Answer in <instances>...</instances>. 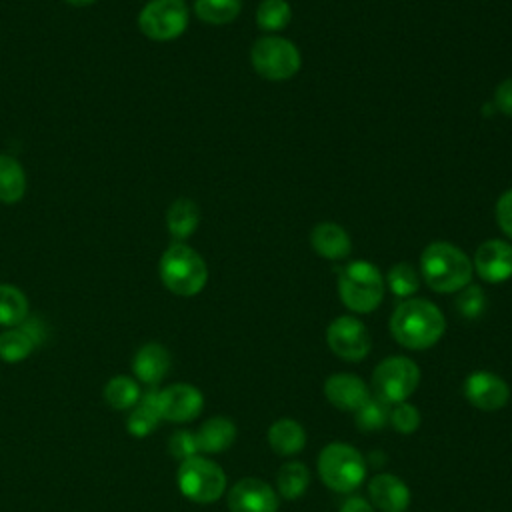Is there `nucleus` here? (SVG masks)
<instances>
[{"label":"nucleus","instance_id":"nucleus-21","mask_svg":"<svg viewBox=\"0 0 512 512\" xmlns=\"http://www.w3.org/2000/svg\"><path fill=\"white\" fill-rule=\"evenodd\" d=\"M160 420H162V414H160V406H158V390H148L140 396L138 404L130 412V416L126 420V428L132 436L144 438L156 430Z\"/></svg>","mask_w":512,"mask_h":512},{"label":"nucleus","instance_id":"nucleus-11","mask_svg":"<svg viewBox=\"0 0 512 512\" xmlns=\"http://www.w3.org/2000/svg\"><path fill=\"white\" fill-rule=\"evenodd\" d=\"M158 406L164 420L188 422L202 412L204 396L192 384L178 382L158 390Z\"/></svg>","mask_w":512,"mask_h":512},{"label":"nucleus","instance_id":"nucleus-4","mask_svg":"<svg viewBox=\"0 0 512 512\" xmlns=\"http://www.w3.org/2000/svg\"><path fill=\"white\" fill-rule=\"evenodd\" d=\"M338 294L346 308L368 314L384 298V278L372 262L354 260L338 276Z\"/></svg>","mask_w":512,"mask_h":512},{"label":"nucleus","instance_id":"nucleus-30","mask_svg":"<svg viewBox=\"0 0 512 512\" xmlns=\"http://www.w3.org/2000/svg\"><path fill=\"white\" fill-rule=\"evenodd\" d=\"M34 350L32 338L18 326L0 334V358L4 362H20Z\"/></svg>","mask_w":512,"mask_h":512},{"label":"nucleus","instance_id":"nucleus-29","mask_svg":"<svg viewBox=\"0 0 512 512\" xmlns=\"http://www.w3.org/2000/svg\"><path fill=\"white\" fill-rule=\"evenodd\" d=\"M390 420V404H386L384 400L370 396L356 412H354V422L360 430L364 432H372V430H380L386 426V422Z\"/></svg>","mask_w":512,"mask_h":512},{"label":"nucleus","instance_id":"nucleus-7","mask_svg":"<svg viewBox=\"0 0 512 512\" xmlns=\"http://www.w3.org/2000/svg\"><path fill=\"white\" fill-rule=\"evenodd\" d=\"M420 368L414 360L406 356L384 358L372 372V390L374 396L386 404L406 402L408 396L418 388Z\"/></svg>","mask_w":512,"mask_h":512},{"label":"nucleus","instance_id":"nucleus-18","mask_svg":"<svg viewBox=\"0 0 512 512\" xmlns=\"http://www.w3.org/2000/svg\"><path fill=\"white\" fill-rule=\"evenodd\" d=\"M310 244L314 248L316 254L330 258V260H338L350 254L352 242L348 232L334 224V222H320L312 228L310 232Z\"/></svg>","mask_w":512,"mask_h":512},{"label":"nucleus","instance_id":"nucleus-15","mask_svg":"<svg viewBox=\"0 0 512 512\" xmlns=\"http://www.w3.org/2000/svg\"><path fill=\"white\" fill-rule=\"evenodd\" d=\"M324 396L332 406L356 412L370 398V390L360 376L340 372L326 378Z\"/></svg>","mask_w":512,"mask_h":512},{"label":"nucleus","instance_id":"nucleus-25","mask_svg":"<svg viewBox=\"0 0 512 512\" xmlns=\"http://www.w3.org/2000/svg\"><path fill=\"white\" fill-rule=\"evenodd\" d=\"M28 316V300L22 290L10 284H0V324L20 326Z\"/></svg>","mask_w":512,"mask_h":512},{"label":"nucleus","instance_id":"nucleus-38","mask_svg":"<svg viewBox=\"0 0 512 512\" xmlns=\"http://www.w3.org/2000/svg\"><path fill=\"white\" fill-rule=\"evenodd\" d=\"M66 2L72 4V6H88V4H92L96 0H66Z\"/></svg>","mask_w":512,"mask_h":512},{"label":"nucleus","instance_id":"nucleus-22","mask_svg":"<svg viewBox=\"0 0 512 512\" xmlns=\"http://www.w3.org/2000/svg\"><path fill=\"white\" fill-rule=\"evenodd\" d=\"M198 222H200V210H198L196 202H192L190 198L174 200L166 212L168 232L176 240L190 238L194 234V230L198 228Z\"/></svg>","mask_w":512,"mask_h":512},{"label":"nucleus","instance_id":"nucleus-2","mask_svg":"<svg viewBox=\"0 0 512 512\" xmlns=\"http://www.w3.org/2000/svg\"><path fill=\"white\" fill-rule=\"evenodd\" d=\"M420 270L424 282L434 292H458L472 278L470 258L450 242H432L420 256Z\"/></svg>","mask_w":512,"mask_h":512},{"label":"nucleus","instance_id":"nucleus-23","mask_svg":"<svg viewBox=\"0 0 512 512\" xmlns=\"http://www.w3.org/2000/svg\"><path fill=\"white\" fill-rule=\"evenodd\" d=\"M24 192L26 176L22 164L10 154H0V202L14 204L22 200Z\"/></svg>","mask_w":512,"mask_h":512},{"label":"nucleus","instance_id":"nucleus-26","mask_svg":"<svg viewBox=\"0 0 512 512\" xmlns=\"http://www.w3.org/2000/svg\"><path fill=\"white\" fill-rule=\"evenodd\" d=\"M242 10L240 0H194L196 16L206 24H228Z\"/></svg>","mask_w":512,"mask_h":512},{"label":"nucleus","instance_id":"nucleus-33","mask_svg":"<svg viewBox=\"0 0 512 512\" xmlns=\"http://www.w3.org/2000/svg\"><path fill=\"white\" fill-rule=\"evenodd\" d=\"M460 294L456 296V308L460 310L462 316L466 318H478L486 306V298L480 286L476 284H466Z\"/></svg>","mask_w":512,"mask_h":512},{"label":"nucleus","instance_id":"nucleus-19","mask_svg":"<svg viewBox=\"0 0 512 512\" xmlns=\"http://www.w3.org/2000/svg\"><path fill=\"white\" fill-rule=\"evenodd\" d=\"M196 440H198L200 452H206V454L224 452L236 440V426L226 416H212L200 426V430L196 432Z\"/></svg>","mask_w":512,"mask_h":512},{"label":"nucleus","instance_id":"nucleus-35","mask_svg":"<svg viewBox=\"0 0 512 512\" xmlns=\"http://www.w3.org/2000/svg\"><path fill=\"white\" fill-rule=\"evenodd\" d=\"M496 220L500 230L512 238V188L506 190L496 202Z\"/></svg>","mask_w":512,"mask_h":512},{"label":"nucleus","instance_id":"nucleus-12","mask_svg":"<svg viewBox=\"0 0 512 512\" xmlns=\"http://www.w3.org/2000/svg\"><path fill=\"white\" fill-rule=\"evenodd\" d=\"M464 396L472 406L492 412V410H500L508 404L510 388H508L506 380H502L500 376L486 372V370H478V372H472L466 376Z\"/></svg>","mask_w":512,"mask_h":512},{"label":"nucleus","instance_id":"nucleus-31","mask_svg":"<svg viewBox=\"0 0 512 512\" xmlns=\"http://www.w3.org/2000/svg\"><path fill=\"white\" fill-rule=\"evenodd\" d=\"M386 282H388V288L392 290V294H396L398 298H408V296L416 294L420 288V276L414 270V266L408 262L394 264L388 270Z\"/></svg>","mask_w":512,"mask_h":512},{"label":"nucleus","instance_id":"nucleus-6","mask_svg":"<svg viewBox=\"0 0 512 512\" xmlns=\"http://www.w3.org/2000/svg\"><path fill=\"white\" fill-rule=\"evenodd\" d=\"M176 480H178L180 492L188 500L198 504L216 502L226 490L224 470L216 462L204 456H192L184 460L178 466Z\"/></svg>","mask_w":512,"mask_h":512},{"label":"nucleus","instance_id":"nucleus-13","mask_svg":"<svg viewBox=\"0 0 512 512\" xmlns=\"http://www.w3.org/2000/svg\"><path fill=\"white\" fill-rule=\"evenodd\" d=\"M230 512H276L278 494L260 478H242L228 492Z\"/></svg>","mask_w":512,"mask_h":512},{"label":"nucleus","instance_id":"nucleus-3","mask_svg":"<svg viewBox=\"0 0 512 512\" xmlns=\"http://www.w3.org/2000/svg\"><path fill=\"white\" fill-rule=\"evenodd\" d=\"M162 284L178 296L198 294L208 280L204 258L190 246L174 242L168 246L158 264Z\"/></svg>","mask_w":512,"mask_h":512},{"label":"nucleus","instance_id":"nucleus-24","mask_svg":"<svg viewBox=\"0 0 512 512\" xmlns=\"http://www.w3.org/2000/svg\"><path fill=\"white\" fill-rule=\"evenodd\" d=\"M310 484V470L302 462H286L278 470L276 476V486H278V496L284 500H296L304 496Z\"/></svg>","mask_w":512,"mask_h":512},{"label":"nucleus","instance_id":"nucleus-27","mask_svg":"<svg viewBox=\"0 0 512 512\" xmlns=\"http://www.w3.org/2000/svg\"><path fill=\"white\" fill-rule=\"evenodd\" d=\"M140 396H142L140 386L136 384V380H132L128 376H116L104 388V400L108 402V406H112L116 410L134 408L138 404Z\"/></svg>","mask_w":512,"mask_h":512},{"label":"nucleus","instance_id":"nucleus-28","mask_svg":"<svg viewBox=\"0 0 512 512\" xmlns=\"http://www.w3.org/2000/svg\"><path fill=\"white\" fill-rule=\"evenodd\" d=\"M292 18V8L286 0H262L256 10V22L262 30L276 32L288 26Z\"/></svg>","mask_w":512,"mask_h":512},{"label":"nucleus","instance_id":"nucleus-10","mask_svg":"<svg viewBox=\"0 0 512 512\" xmlns=\"http://www.w3.org/2000/svg\"><path fill=\"white\" fill-rule=\"evenodd\" d=\"M326 342L330 350L346 362H358L366 358L372 348L368 328L354 316L334 318L326 328Z\"/></svg>","mask_w":512,"mask_h":512},{"label":"nucleus","instance_id":"nucleus-37","mask_svg":"<svg viewBox=\"0 0 512 512\" xmlns=\"http://www.w3.org/2000/svg\"><path fill=\"white\" fill-rule=\"evenodd\" d=\"M340 512H374L372 504L362 496H350L340 506Z\"/></svg>","mask_w":512,"mask_h":512},{"label":"nucleus","instance_id":"nucleus-14","mask_svg":"<svg viewBox=\"0 0 512 512\" xmlns=\"http://www.w3.org/2000/svg\"><path fill=\"white\" fill-rule=\"evenodd\" d=\"M478 276L490 284L504 282L512 276V246L504 240H486L474 254Z\"/></svg>","mask_w":512,"mask_h":512},{"label":"nucleus","instance_id":"nucleus-8","mask_svg":"<svg viewBox=\"0 0 512 512\" xmlns=\"http://www.w3.org/2000/svg\"><path fill=\"white\" fill-rule=\"evenodd\" d=\"M254 70L266 80H288L300 70V50L286 38H258L250 50Z\"/></svg>","mask_w":512,"mask_h":512},{"label":"nucleus","instance_id":"nucleus-20","mask_svg":"<svg viewBox=\"0 0 512 512\" xmlns=\"http://www.w3.org/2000/svg\"><path fill=\"white\" fill-rule=\"evenodd\" d=\"M268 444L280 456H292L304 450L306 432L292 418H280L268 428Z\"/></svg>","mask_w":512,"mask_h":512},{"label":"nucleus","instance_id":"nucleus-36","mask_svg":"<svg viewBox=\"0 0 512 512\" xmlns=\"http://www.w3.org/2000/svg\"><path fill=\"white\" fill-rule=\"evenodd\" d=\"M494 104L506 116H512V78L498 84L494 92Z\"/></svg>","mask_w":512,"mask_h":512},{"label":"nucleus","instance_id":"nucleus-32","mask_svg":"<svg viewBox=\"0 0 512 512\" xmlns=\"http://www.w3.org/2000/svg\"><path fill=\"white\" fill-rule=\"evenodd\" d=\"M390 422L400 434H412L420 426V412L410 402H398L390 408Z\"/></svg>","mask_w":512,"mask_h":512},{"label":"nucleus","instance_id":"nucleus-17","mask_svg":"<svg viewBox=\"0 0 512 512\" xmlns=\"http://www.w3.org/2000/svg\"><path fill=\"white\" fill-rule=\"evenodd\" d=\"M132 368L140 382L154 386L170 370V352L158 342H148L136 352Z\"/></svg>","mask_w":512,"mask_h":512},{"label":"nucleus","instance_id":"nucleus-9","mask_svg":"<svg viewBox=\"0 0 512 512\" xmlns=\"http://www.w3.org/2000/svg\"><path fill=\"white\" fill-rule=\"evenodd\" d=\"M188 26V6L184 0H150L138 14V28L156 42L178 38Z\"/></svg>","mask_w":512,"mask_h":512},{"label":"nucleus","instance_id":"nucleus-5","mask_svg":"<svg viewBox=\"0 0 512 512\" xmlns=\"http://www.w3.org/2000/svg\"><path fill=\"white\" fill-rule=\"evenodd\" d=\"M318 474L330 490L354 492L366 478V460L352 444L332 442L318 456Z\"/></svg>","mask_w":512,"mask_h":512},{"label":"nucleus","instance_id":"nucleus-1","mask_svg":"<svg viewBox=\"0 0 512 512\" xmlns=\"http://www.w3.org/2000/svg\"><path fill=\"white\" fill-rule=\"evenodd\" d=\"M444 330V314L436 304L424 298H406L390 316V332L394 340L408 350H426L434 346Z\"/></svg>","mask_w":512,"mask_h":512},{"label":"nucleus","instance_id":"nucleus-16","mask_svg":"<svg viewBox=\"0 0 512 512\" xmlns=\"http://www.w3.org/2000/svg\"><path fill=\"white\" fill-rule=\"evenodd\" d=\"M368 494L380 512H404L410 506V490L394 474H376L368 482Z\"/></svg>","mask_w":512,"mask_h":512},{"label":"nucleus","instance_id":"nucleus-34","mask_svg":"<svg viewBox=\"0 0 512 512\" xmlns=\"http://www.w3.org/2000/svg\"><path fill=\"white\" fill-rule=\"evenodd\" d=\"M168 450L174 458H178L180 462L198 456L200 448H198V440H196V432L190 430H176L170 440H168Z\"/></svg>","mask_w":512,"mask_h":512}]
</instances>
